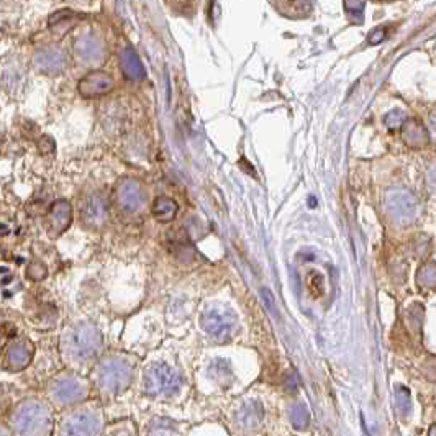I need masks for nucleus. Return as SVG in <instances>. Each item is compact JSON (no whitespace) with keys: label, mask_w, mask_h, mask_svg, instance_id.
I'll return each mask as SVG.
<instances>
[{"label":"nucleus","mask_w":436,"mask_h":436,"mask_svg":"<svg viewBox=\"0 0 436 436\" xmlns=\"http://www.w3.org/2000/svg\"><path fill=\"white\" fill-rule=\"evenodd\" d=\"M13 436H51L55 431V414L48 402L30 397L22 400L11 415Z\"/></svg>","instance_id":"f257e3e1"},{"label":"nucleus","mask_w":436,"mask_h":436,"mask_svg":"<svg viewBox=\"0 0 436 436\" xmlns=\"http://www.w3.org/2000/svg\"><path fill=\"white\" fill-rule=\"evenodd\" d=\"M61 348L66 357L74 362H86L97 356L102 348V335L95 325L79 322L71 325L64 332Z\"/></svg>","instance_id":"f03ea898"},{"label":"nucleus","mask_w":436,"mask_h":436,"mask_svg":"<svg viewBox=\"0 0 436 436\" xmlns=\"http://www.w3.org/2000/svg\"><path fill=\"white\" fill-rule=\"evenodd\" d=\"M133 379V369L125 360L107 357L97 369V382L105 394L117 395L127 390Z\"/></svg>","instance_id":"7ed1b4c3"},{"label":"nucleus","mask_w":436,"mask_h":436,"mask_svg":"<svg viewBox=\"0 0 436 436\" xmlns=\"http://www.w3.org/2000/svg\"><path fill=\"white\" fill-rule=\"evenodd\" d=\"M87 384L76 374H61L51 379L46 394L55 405L69 407L82 402L87 397Z\"/></svg>","instance_id":"20e7f679"},{"label":"nucleus","mask_w":436,"mask_h":436,"mask_svg":"<svg viewBox=\"0 0 436 436\" xmlns=\"http://www.w3.org/2000/svg\"><path fill=\"white\" fill-rule=\"evenodd\" d=\"M384 203L389 217L400 226L410 225L418 217V200L407 189H392V191L386 193Z\"/></svg>","instance_id":"39448f33"},{"label":"nucleus","mask_w":436,"mask_h":436,"mask_svg":"<svg viewBox=\"0 0 436 436\" xmlns=\"http://www.w3.org/2000/svg\"><path fill=\"white\" fill-rule=\"evenodd\" d=\"M102 416L94 409H79L67 414L60 423V436H99Z\"/></svg>","instance_id":"423d86ee"},{"label":"nucleus","mask_w":436,"mask_h":436,"mask_svg":"<svg viewBox=\"0 0 436 436\" xmlns=\"http://www.w3.org/2000/svg\"><path fill=\"white\" fill-rule=\"evenodd\" d=\"M202 327L212 340L225 343L233 335V330L236 327V317L229 308L220 307V305H213V307H208L202 313Z\"/></svg>","instance_id":"0eeeda50"},{"label":"nucleus","mask_w":436,"mask_h":436,"mask_svg":"<svg viewBox=\"0 0 436 436\" xmlns=\"http://www.w3.org/2000/svg\"><path fill=\"white\" fill-rule=\"evenodd\" d=\"M144 387L149 395L169 397L181 387V377L166 365H153L144 372Z\"/></svg>","instance_id":"6e6552de"},{"label":"nucleus","mask_w":436,"mask_h":436,"mask_svg":"<svg viewBox=\"0 0 436 436\" xmlns=\"http://www.w3.org/2000/svg\"><path fill=\"white\" fill-rule=\"evenodd\" d=\"M33 64L43 74L57 76L67 67V56L57 48H43L33 56Z\"/></svg>","instance_id":"1a4fd4ad"},{"label":"nucleus","mask_w":436,"mask_h":436,"mask_svg":"<svg viewBox=\"0 0 436 436\" xmlns=\"http://www.w3.org/2000/svg\"><path fill=\"white\" fill-rule=\"evenodd\" d=\"M117 202L125 212H138L144 205V191L135 179H125L117 187Z\"/></svg>","instance_id":"9d476101"},{"label":"nucleus","mask_w":436,"mask_h":436,"mask_svg":"<svg viewBox=\"0 0 436 436\" xmlns=\"http://www.w3.org/2000/svg\"><path fill=\"white\" fill-rule=\"evenodd\" d=\"M79 94L86 99H94V97H100L109 94L114 89V79L112 76L107 74L104 71H94L79 81Z\"/></svg>","instance_id":"9b49d317"},{"label":"nucleus","mask_w":436,"mask_h":436,"mask_svg":"<svg viewBox=\"0 0 436 436\" xmlns=\"http://www.w3.org/2000/svg\"><path fill=\"white\" fill-rule=\"evenodd\" d=\"M35 356V348L30 341L22 340L8 346L6 353V369L11 372L25 371L32 365Z\"/></svg>","instance_id":"f8f14e48"},{"label":"nucleus","mask_w":436,"mask_h":436,"mask_svg":"<svg viewBox=\"0 0 436 436\" xmlns=\"http://www.w3.org/2000/svg\"><path fill=\"white\" fill-rule=\"evenodd\" d=\"M74 55L84 64H99L105 57L104 43L95 36H82L74 43Z\"/></svg>","instance_id":"ddd939ff"},{"label":"nucleus","mask_w":436,"mask_h":436,"mask_svg":"<svg viewBox=\"0 0 436 436\" xmlns=\"http://www.w3.org/2000/svg\"><path fill=\"white\" fill-rule=\"evenodd\" d=\"M72 222V207L67 200H57L53 203L50 213H48V230L51 235H61L62 231L69 229Z\"/></svg>","instance_id":"4468645a"},{"label":"nucleus","mask_w":436,"mask_h":436,"mask_svg":"<svg viewBox=\"0 0 436 436\" xmlns=\"http://www.w3.org/2000/svg\"><path fill=\"white\" fill-rule=\"evenodd\" d=\"M109 218V207L100 196H92L82 207V220L92 229H99Z\"/></svg>","instance_id":"2eb2a0df"},{"label":"nucleus","mask_w":436,"mask_h":436,"mask_svg":"<svg viewBox=\"0 0 436 436\" xmlns=\"http://www.w3.org/2000/svg\"><path fill=\"white\" fill-rule=\"evenodd\" d=\"M263 416H264L263 405H261L258 400H251L246 402V404L241 407L238 415H236V420H238L241 428L254 430L261 425Z\"/></svg>","instance_id":"dca6fc26"},{"label":"nucleus","mask_w":436,"mask_h":436,"mask_svg":"<svg viewBox=\"0 0 436 436\" xmlns=\"http://www.w3.org/2000/svg\"><path fill=\"white\" fill-rule=\"evenodd\" d=\"M120 66H122V71L127 79L132 81H142L147 77V71L139 61V57L137 53H135L132 48H125L120 55Z\"/></svg>","instance_id":"f3484780"},{"label":"nucleus","mask_w":436,"mask_h":436,"mask_svg":"<svg viewBox=\"0 0 436 436\" xmlns=\"http://www.w3.org/2000/svg\"><path fill=\"white\" fill-rule=\"evenodd\" d=\"M279 13L290 18H304L312 12V0H273Z\"/></svg>","instance_id":"a211bd4d"},{"label":"nucleus","mask_w":436,"mask_h":436,"mask_svg":"<svg viewBox=\"0 0 436 436\" xmlns=\"http://www.w3.org/2000/svg\"><path fill=\"white\" fill-rule=\"evenodd\" d=\"M402 139L407 144H410V147L414 148H420V147H425L426 143H428V135H426V130L421 123L415 122V120H411V122H407L402 125Z\"/></svg>","instance_id":"6ab92c4d"},{"label":"nucleus","mask_w":436,"mask_h":436,"mask_svg":"<svg viewBox=\"0 0 436 436\" xmlns=\"http://www.w3.org/2000/svg\"><path fill=\"white\" fill-rule=\"evenodd\" d=\"M153 217L156 218L158 222L161 224H168V222H172L177 215V203L169 197H158L156 200L153 202Z\"/></svg>","instance_id":"aec40b11"},{"label":"nucleus","mask_w":436,"mask_h":436,"mask_svg":"<svg viewBox=\"0 0 436 436\" xmlns=\"http://www.w3.org/2000/svg\"><path fill=\"white\" fill-rule=\"evenodd\" d=\"M416 282H418V285H420L421 289H426V290H433L435 289V285H436V268H435L433 263L421 266V268L418 269V273H416Z\"/></svg>","instance_id":"412c9836"},{"label":"nucleus","mask_w":436,"mask_h":436,"mask_svg":"<svg viewBox=\"0 0 436 436\" xmlns=\"http://www.w3.org/2000/svg\"><path fill=\"white\" fill-rule=\"evenodd\" d=\"M210 377L213 381L225 384V382L231 377V369H230L229 362H226L225 360L213 361L210 366Z\"/></svg>","instance_id":"4be33fe9"},{"label":"nucleus","mask_w":436,"mask_h":436,"mask_svg":"<svg viewBox=\"0 0 436 436\" xmlns=\"http://www.w3.org/2000/svg\"><path fill=\"white\" fill-rule=\"evenodd\" d=\"M290 421H292L294 428H297V430L307 428L308 421H310V415L304 404H297L290 409Z\"/></svg>","instance_id":"5701e85b"},{"label":"nucleus","mask_w":436,"mask_h":436,"mask_svg":"<svg viewBox=\"0 0 436 436\" xmlns=\"http://www.w3.org/2000/svg\"><path fill=\"white\" fill-rule=\"evenodd\" d=\"M148 436H177V433L171 421L156 420L148 428Z\"/></svg>","instance_id":"b1692460"},{"label":"nucleus","mask_w":436,"mask_h":436,"mask_svg":"<svg viewBox=\"0 0 436 436\" xmlns=\"http://www.w3.org/2000/svg\"><path fill=\"white\" fill-rule=\"evenodd\" d=\"M395 404L397 409L400 410L402 415H407L411 410V397L407 387L399 386L395 389Z\"/></svg>","instance_id":"393cba45"},{"label":"nucleus","mask_w":436,"mask_h":436,"mask_svg":"<svg viewBox=\"0 0 436 436\" xmlns=\"http://www.w3.org/2000/svg\"><path fill=\"white\" fill-rule=\"evenodd\" d=\"M405 114L402 112V110H392V112H389L386 115V127L390 130V132H395V130H400L402 125L405 123Z\"/></svg>","instance_id":"a878e982"},{"label":"nucleus","mask_w":436,"mask_h":436,"mask_svg":"<svg viewBox=\"0 0 436 436\" xmlns=\"http://www.w3.org/2000/svg\"><path fill=\"white\" fill-rule=\"evenodd\" d=\"M365 0H346L345 7L346 12L350 13V17L355 20H362V13H365Z\"/></svg>","instance_id":"bb28decb"},{"label":"nucleus","mask_w":436,"mask_h":436,"mask_svg":"<svg viewBox=\"0 0 436 436\" xmlns=\"http://www.w3.org/2000/svg\"><path fill=\"white\" fill-rule=\"evenodd\" d=\"M384 38H386V30H384V28H376L374 32H371L369 43H371V45H379V43L384 41Z\"/></svg>","instance_id":"cd10ccee"},{"label":"nucleus","mask_w":436,"mask_h":436,"mask_svg":"<svg viewBox=\"0 0 436 436\" xmlns=\"http://www.w3.org/2000/svg\"><path fill=\"white\" fill-rule=\"evenodd\" d=\"M0 436H13L12 430L6 425H0Z\"/></svg>","instance_id":"c85d7f7f"},{"label":"nucleus","mask_w":436,"mask_h":436,"mask_svg":"<svg viewBox=\"0 0 436 436\" xmlns=\"http://www.w3.org/2000/svg\"><path fill=\"white\" fill-rule=\"evenodd\" d=\"M435 431H436V428H435V425H433V426H431V428H430V436H435Z\"/></svg>","instance_id":"c756f323"},{"label":"nucleus","mask_w":436,"mask_h":436,"mask_svg":"<svg viewBox=\"0 0 436 436\" xmlns=\"http://www.w3.org/2000/svg\"><path fill=\"white\" fill-rule=\"evenodd\" d=\"M114 436H127V435H123V433H118V435H114Z\"/></svg>","instance_id":"7c9ffc66"}]
</instances>
